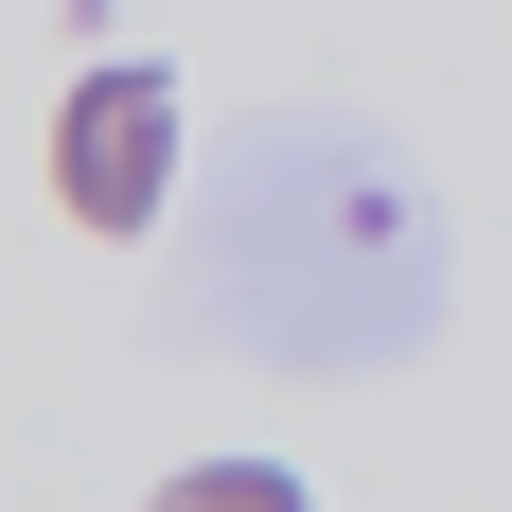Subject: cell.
<instances>
[{
  "label": "cell",
  "instance_id": "1",
  "mask_svg": "<svg viewBox=\"0 0 512 512\" xmlns=\"http://www.w3.org/2000/svg\"><path fill=\"white\" fill-rule=\"evenodd\" d=\"M265 265L301 283V318H283V354L318 371H354L389 354V336H424V301H442V230H424L407 195H389V159L336 142V124H265L248 159V195L212 212V301H265Z\"/></svg>",
  "mask_w": 512,
  "mask_h": 512
},
{
  "label": "cell",
  "instance_id": "2",
  "mask_svg": "<svg viewBox=\"0 0 512 512\" xmlns=\"http://www.w3.org/2000/svg\"><path fill=\"white\" fill-rule=\"evenodd\" d=\"M53 195H71V230H106V248H142L159 212H177V71H159V53L71 71V106H53Z\"/></svg>",
  "mask_w": 512,
  "mask_h": 512
},
{
  "label": "cell",
  "instance_id": "3",
  "mask_svg": "<svg viewBox=\"0 0 512 512\" xmlns=\"http://www.w3.org/2000/svg\"><path fill=\"white\" fill-rule=\"evenodd\" d=\"M142 512H318V495H301L283 460H177V477H159Z\"/></svg>",
  "mask_w": 512,
  "mask_h": 512
}]
</instances>
